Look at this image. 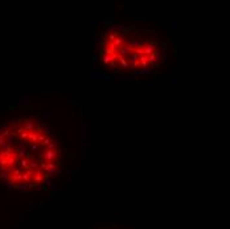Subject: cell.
I'll list each match as a JSON object with an SVG mask.
<instances>
[{"mask_svg": "<svg viewBox=\"0 0 230 229\" xmlns=\"http://www.w3.org/2000/svg\"><path fill=\"white\" fill-rule=\"evenodd\" d=\"M61 166V147L52 131L32 115L0 130V173L15 187H38Z\"/></svg>", "mask_w": 230, "mask_h": 229, "instance_id": "1", "label": "cell"}, {"mask_svg": "<svg viewBox=\"0 0 230 229\" xmlns=\"http://www.w3.org/2000/svg\"><path fill=\"white\" fill-rule=\"evenodd\" d=\"M160 42L132 35L127 30L109 29L101 42L99 59L107 68L126 73L147 70L160 60Z\"/></svg>", "mask_w": 230, "mask_h": 229, "instance_id": "2", "label": "cell"}]
</instances>
